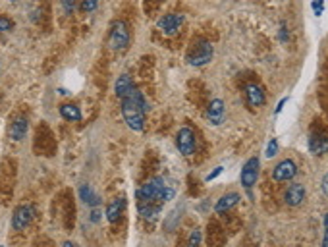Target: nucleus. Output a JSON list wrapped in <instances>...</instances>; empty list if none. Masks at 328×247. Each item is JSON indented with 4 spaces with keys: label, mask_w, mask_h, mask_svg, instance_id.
Returning a JSON list of instances; mask_svg holds the SVG:
<instances>
[{
    "label": "nucleus",
    "mask_w": 328,
    "mask_h": 247,
    "mask_svg": "<svg viewBox=\"0 0 328 247\" xmlns=\"http://www.w3.org/2000/svg\"><path fill=\"white\" fill-rule=\"evenodd\" d=\"M149 110V104L141 95L139 89H131L128 95L122 99V116L133 131H141L145 124V112Z\"/></svg>",
    "instance_id": "f257e3e1"
},
{
    "label": "nucleus",
    "mask_w": 328,
    "mask_h": 247,
    "mask_svg": "<svg viewBox=\"0 0 328 247\" xmlns=\"http://www.w3.org/2000/svg\"><path fill=\"white\" fill-rule=\"evenodd\" d=\"M137 199H147L155 201V203H166V201L174 199V189L168 187L164 180L160 178H151L149 182H145L139 192H137Z\"/></svg>",
    "instance_id": "f03ea898"
},
{
    "label": "nucleus",
    "mask_w": 328,
    "mask_h": 247,
    "mask_svg": "<svg viewBox=\"0 0 328 247\" xmlns=\"http://www.w3.org/2000/svg\"><path fill=\"white\" fill-rule=\"evenodd\" d=\"M213 54H215V48L208 41H195L187 52V62L191 66H205L207 62H210Z\"/></svg>",
    "instance_id": "7ed1b4c3"
},
{
    "label": "nucleus",
    "mask_w": 328,
    "mask_h": 247,
    "mask_svg": "<svg viewBox=\"0 0 328 247\" xmlns=\"http://www.w3.org/2000/svg\"><path fill=\"white\" fill-rule=\"evenodd\" d=\"M129 43V29L124 22H116L110 31V47L114 50H124Z\"/></svg>",
    "instance_id": "20e7f679"
},
{
    "label": "nucleus",
    "mask_w": 328,
    "mask_h": 247,
    "mask_svg": "<svg viewBox=\"0 0 328 247\" xmlns=\"http://www.w3.org/2000/svg\"><path fill=\"white\" fill-rule=\"evenodd\" d=\"M259 168H261V162H259V159L257 157H253V159H249L245 164H243V168H241V185L243 187H253L257 183V178H259Z\"/></svg>",
    "instance_id": "39448f33"
},
{
    "label": "nucleus",
    "mask_w": 328,
    "mask_h": 247,
    "mask_svg": "<svg viewBox=\"0 0 328 247\" xmlns=\"http://www.w3.org/2000/svg\"><path fill=\"white\" fill-rule=\"evenodd\" d=\"M176 145H178V149H180V153H182V155H185V157L193 155L195 147H197L195 134H193L189 128H182L180 131H178V136H176Z\"/></svg>",
    "instance_id": "423d86ee"
},
{
    "label": "nucleus",
    "mask_w": 328,
    "mask_h": 247,
    "mask_svg": "<svg viewBox=\"0 0 328 247\" xmlns=\"http://www.w3.org/2000/svg\"><path fill=\"white\" fill-rule=\"evenodd\" d=\"M33 207L31 205H22V207H17L14 211V216H12V226L16 228V230H25L29 224L33 222Z\"/></svg>",
    "instance_id": "0eeeda50"
},
{
    "label": "nucleus",
    "mask_w": 328,
    "mask_h": 247,
    "mask_svg": "<svg viewBox=\"0 0 328 247\" xmlns=\"http://www.w3.org/2000/svg\"><path fill=\"white\" fill-rule=\"evenodd\" d=\"M296 174H297L296 162L290 159L278 162V164L274 166V170H272V178H274L276 182H288V180H292Z\"/></svg>",
    "instance_id": "6e6552de"
},
{
    "label": "nucleus",
    "mask_w": 328,
    "mask_h": 247,
    "mask_svg": "<svg viewBox=\"0 0 328 247\" xmlns=\"http://www.w3.org/2000/svg\"><path fill=\"white\" fill-rule=\"evenodd\" d=\"M182 24H184V16H180V14H166V16L159 22V27L166 33V35H174V33L180 29Z\"/></svg>",
    "instance_id": "1a4fd4ad"
},
{
    "label": "nucleus",
    "mask_w": 328,
    "mask_h": 247,
    "mask_svg": "<svg viewBox=\"0 0 328 247\" xmlns=\"http://www.w3.org/2000/svg\"><path fill=\"white\" fill-rule=\"evenodd\" d=\"M207 118L213 126H220V124L224 122V103H222L220 99H215L213 103L208 104Z\"/></svg>",
    "instance_id": "9d476101"
},
{
    "label": "nucleus",
    "mask_w": 328,
    "mask_h": 247,
    "mask_svg": "<svg viewBox=\"0 0 328 247\" xmlns=\"http://www.w3.org/2000/svg\"><path fill=\"white\" fill-rule=\"evenodd\" d=\"M303 199H305V187L301 183H292L286 189V193H284V201L288 203L290 207H297Z\"/></svg>",
    "instance_id": "9b49d317"
},
{
    "label": "nucleus",
    "mask_w": 328,
    "mask_h": 247,
    "mask_svg": "<svg viewBox=\"0 0 328 247\" xmlns=\"http://www.w3.org/2000/svg\"><path fill=\"white\" fill-rule=\"evenodd\" d=\"M27 128H29V126H27V120H25L24 116H17V118L12 120L8 134L14 141H22L25 137V134H27Z\"/></svg>",
    "instance_id": "f8f14e48"
},
{
    "label": "nucleus",
    "mask_w": 328,
    "mask_h": 247,
    "mask_svg": "<svg viewBox=\"0 0 328 247\" xmlns=\"http://www.w3.org/2000/svg\"><path fill=\"white\" fill-rule=\"evenodd\" d=\"M245 97H247L249 106H253V108H257V106H263V104H264V93H263V89L259 87L257 83H251V85H247V89H245Z\"/></svg>",
    "instance_id": "ddd939ff"
},
{
    "label": "nucleus",
    "mask_w": 328,
    "mask_h": 247,
    "mask_svg": "<svg viewBox=\"0 0 328 247\" xmlns=\"http://www.w3.org/2000/svg\"><path fill=\"white\" fill-rule=\"evenodd\" d=\"M124 207H126V201L124 199L110 201L108 207H106V220H108V222H116V220L124 215Z\"/></svg>",
    "instance_id": "4468645a"
},
{
    "label": "nucleus",
    "mask_w": 328,
    "mask_h": 247,
    "mask_svg": "<svg viewBox=\"0 0 328 247\" xmlns=\"http://www.w3.org/2000/svg\"><path fill=\"white\" fill-rule=\"evenodd\" d=\"M238 201H240V195L236 192H230L226 193V195H222L220 199H218V203H216V213H226V211H230L232 207H236L238 205Z\"/></svg>",
    "instance_id": "2eb2a0df"
},
{
    "label": "nucleus",
    "mask_w": 328,
    "mask_h": 247,
    "mask_svg": "<svg viewBox=\"0 0 328 247\" xmlns=\"http://www.w3.org/2000/svg\"><path fill=\"white\" fill-rule=\"evenodd\" d=\"M309 149H311L313 155H319V157L328 153V136H324V134L313 136L311 141H309Z\"/></svg>",
    "instance_id": "dca6fc26"
},
{
    "label": "nucleus",
    "mask_w": 328,
    "mask_h": 247,
    "mask_svg": "<svg viewBox=\"0 0 328 247\" xmlns=\"http://www.w3.org/2000/svg\"><path fill=\"white\" fill-rule=\"evenodd\" d=\"M131 89H133L131 78H129L128 73H122L120 78H118V81H116V87H114V91H116V97H118V99L122 101V99L128 95Z\"/></svg>",
    "instance_id": "f3484780"
},
{
    "label": "nucleus",
    "mask_w": 328,
    "mask_h": 247,
    "mask_svg": "<svg viewBox=\"0 0 328 247\" xmlns=\"http://www.w3.org/2000/svg\"><path fill=\"white\" fill-rule=\"evenodd\" d=\"M60 114H62V118L68 120V122H80L81 120L80 108H78L75 104H70V103H66L60 106Z\"/></svg>",
    "instance_id": "a211bd4d"
},
{
    "label": "nucleus",
    "mask_w": 328,
    "mask_h": 247,
    "mask_svg": "<svg viewBox=\"0 0 328 247\" xmlns=\"http://www.w3.org/2000/svg\"><path fill=\"white\" fill-rule=\"evenodd\" d=\"M80 197L85 205H91V207H93V205H99V197H97L95 192L91 189V185H81Z\"/></svg>",
    "instance_id": "6ab92c4d"
},
{
    "label": "nucleus",
    "mask_w": 328,
    "mask_h": 247,
    "mask_svg": "<svg viewBox=\"0 0 328 247\" xmlns=\"http://www.w3.org/2000/svg\"><path fill=\"white\" fill-rule=\"evenodd\" d=\"M99 6V0H81V12H93Z\"/></svg>",
    "instance_id": "aec40b11"
},
{
    "label": "nucleus",
    "mask_w": 328,
    "mask_h": 247,
    "mask_svg": "<svg viewBox=\"0 0 328 247\" xmlns=\"http://www.w3.org/2000/svg\"><path fill=\"white\" fill-rule=\"evenodd\" d=\"M14 27V22L12 20H8V17L0 16V33L2 31H10Z\"/></svg>",
    "instance_id": "412c9836"
},
{
    "label": "nucleus",
    "mask_w": 328,
    "mask_h": 247,
    "mask_svg": "<svg viewBox=\"0 0 328 247\" xmlns=\"http://www.w3.org/2000/svg\"><path fill=\"white\" fill-rule=\"evenodd\" d=\"M278 153V141L276 139H272L271 143H268V147H266V157L271 159V157H274Z\"/></svg>",
    "instance_id": "4be33fe9"
},
{
    "label": "nucleus",
    "mask_w": 328,
    "mask_h": 247,
    "mask_svg": "<svg viewBox=\"0 0 328 247\" xmlns=\"http://www.w3.org/2000/svg\"><path fill=\"white\" fill-rule=\"evenodd\" d=\"M62 6H64L66 14H72L73 8H75V0H62Z\"/></svg>",
    "instance_id": "5701e85b"
},
{
    "label": "nucleus",
    "mask_w": 328,
    "mask_h": 247,
    "mask_svg": "<svg viewBox=\"0 0 328 247\" xmlns=\"http://www.w3.org/2000/svg\"><path fill=\"white\" fill-rule=\"evenodd\" d=\"M197 243H201V234L195 230L191 232V236H189V245H197Z\"/></svg>",
    "instance_id": "b1692460"
},
{
    "label": "nucleus",
    "mask_w": 328,
    "mask_h": 247,
    "mask_svg": "<svg viewBox=\"0 0 328 247\" xmlns=\"http://www.w3.org/2000/svg\"><path fill=\"white\" fill-rule=\"evenodd\" d=\"M322 8H324V6H322V0H319V2H313V10H315V14H317V16H320V14H322Z\"/></svg>",
    "instance_id": "393cba45"
},
{
    "label": "nucleus",
    "mask_w": 328,
    "mask_h": 247,
    "mask_svg": "<svg viewBox=\"0 0 328 247\" xmlns=\"http://www.w3.org/2000/svg\"><path fill=\"white\" fill-rule=\"evenodd\" d=\"M220 174H222V168L218 166V168H215V172H213V174H208L205 180H207V182H210V180H215L216 176H220Z\"/></svg>",
    "instance_id": "a878e982"
},
{
    "label": "nucleus",
    "mask_w": 328,
    "mask_h": 247,
    "mask_svg": "<svg viewBox=\"0 0 328 247\" xmlns=\"http://www.w3.org/2000/svg\"><path fill=\"white\" fill-rule=\"evenodd\" d=\"M322 193H324V195H328V174L322 178Z\"/></svg>",
    "instance_id": "bb28decb"
},
{
    "label": "nucleus",
    "mask_w": 328,
    "mask_h": 247,
    "mask_svg": "<svg viewBox=\"0 0 328 247\" xmlns=\"http://www.w3.org/2000/svg\"><path fill=\"white\" fill-rule=\"evenodd\" d=\"M280 39H282V41H286V25H282V29H280Z\"/></svg>",
    "instance_id": "cd10ccee"
},
{
    "label": "nucleus",
    "mask_w": 328,
    "mask_h": 247,
    "mask_svg": "<svg viewBox=\"0 0 328 247\" xmlns=\"http://www.w3.org/2000/svg\"><path fill=\"white\" fill-rule=\"evenodd\" d=\"M284 104H286V99H282L280 103H278V108H276V112H280V110H282V106H284Z\"/></svg>",
    "instance_id": "c85d7f7f"
},
{
    "label": "nucleus",
    "mask_w": 328,
    "mask_h": 247,
    "mask_svg": "<svg viewBox=\"0 0 328 247\" xmlns=\"http://www.w3.org/2000/svg\"><path fill=\"white\" fill-rule=\"evenodd\" d=\"M324 234H328V213H326V216H324Z\"/></svg>",
    "instance_id": "c756f323"
},
{
    "label": "nucleus",
    "mask_w": 328,
    "mask_h": 247,
    "mask_svg": "<svg viewBox=\"0 0 328 247\" xmlns=\"http://www.w3.org/2000/svg\"><path fill=\"white\" fill-rule=\"evenodd\" d=\"M322 245L328 247V234H324V239H322Z\"/></svg>",
    "instance_id": "7c9ffc66"
},
{
    "label": "nucleus",
    "mask_w": 328,
    "mask_h": 247,
    "mask_svg": "<svg viewBox=\"0 0 328 247\" xmlns=\"http://www.w3.org/2000/svg\"><path fill=\"white\" fill-rule=\"evenodd\" d=\"M10 2H16V0H10Z\"/></svg>",
    "instance_id": "2f4dec72"
}]
</instances>
